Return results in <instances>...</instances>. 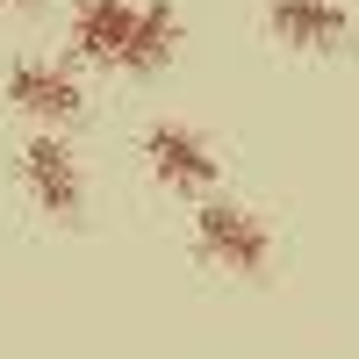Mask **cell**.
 Instances as JSON below:
<instances>
[{
    "label": "cell",
    "mask_w": 359,
    "mask_h": 359,
    "mask_svg": "<svg viewBox=\"0 0 359 359\" xmlns=\"http://www.w3.org/2000/svg\"><path fill=\"white\" fill-rule=\"evenodd\" d=\"M15 180H22V194L43 208L50 223H79V208H86V172H79V151L57 130H29V144L15 151Z\"/></svg>",
    "instance_id": "cell-3"
},
{
    "label": "cell",
    "mask_w": 359,
    "mask_h": 359,
    "mask_svg": "<svg viewBox=\"0 0 359 359\" xmlns=\"http://www.w3.org/2000/svg\"><path fill=\"white\" fill-rule=\"evenodd\" d=\"M144 165H151V180L172 187V194H208L223 180V158H216V144H208V130L180 123V115L144 130Z\"/></svg>",
    "instance_id": "cell-4"
},
{
    "label": "cell",
    "mask_w": 359,
    "mask_h": 359,
    "mask_svg": "<svg viewBox=\"0 0 359 359\" xmlns=\"http://www.w3.org/2000/svg\"><path fill=\"white\" fill-rule=\"evenodd\" d=\"M0 8H36V0H0Z\"/></svg>",
    "instance_id": "cell-8"
},
{
    "label": "cell",
    "mask_w": 359,
    "mask_h": 359,
    "mask_svg": "<svg viewBox=\"0 0 359 359\" xmlns=\"http://www.w3.org/2000/svg\"><path fill=\"white\" fill-rule=\"evenodd\" d=\"M130 22H137V0H72V15H65V43H72L79 65H123Z\"/></svg>",
    "instance_id": "cell-5"
},
{
    "label": "cell",
    "mask_w": 359,
    "mask_h": 359,
    "mask_svg": "<svg viewBox=\"0 0 359 359\" xmlns=\"http://www.w3.org/2000/svg\"><path fill=\"white\" fill-rule=\"evenodd\" d=\"M180 57V8L172 0H137V22H130V43H123V65L130 79H151Z\"/></svg>",
    "instance_id": "cell-7"
},
{
    "label": "cell",
    "mask_w": 359,
    "mask_h": 359,
    "mask_svg": "<svg viewBox=\"0 0 359 359\" xmlns=\"http://www.w3.org/2000/svg\"><path fill=\"white\" fill-rule=\"evenodd\" d=\"M0 101H8L15 115H29L36 130H57V137H65L79 115H86V86H79V72L65 65V57L22 50L15 65H8V79H0Z\"/></svg>",
    "instance_id": "cell-1"
},
{
    "label": "cell",
    "mask_w": 359,
    "mask_h": 359,
    "mask_svg": "<svg viewBox=\"0 0 359 359\" xmlns=\"http://www.w3.org/2000/svg\"><path fill=\"white\" fill-rule=\"evenodd\" d=\"M266 29L287 50H338L352 36V8L345 0H266Z\"/></svg>",
    "instance_id": "cell-6"
},
{
    "label": "cell",
    "mask_w": 359,
    "mask_h": 359,
    "mask_svg": "<svg viewBox=\"0 0 359 359\" xmlns=\"http://www.w3.org/2000/svg\"><path fill=\"white\" fill-rule=\"evenodd\" d=\"M194 252L208 266H223V273H237V280H259L273 266V230L245 201H201L194 208Z\"/></svg>",
    "instance_id": "cell-2"
}]
</instances>
